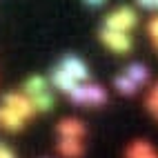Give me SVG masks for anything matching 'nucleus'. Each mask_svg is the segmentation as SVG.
<instances>
[{
  "label": "nucleus",
  "mask_w": 158,
  "mask_h": 158,
  "mask_svg": "<svg viewBox=\"0 0 158 158\" xmlns=\"http://www.w3.org/2000/svg\"><path fill=\"white\" fill-rule=\"evenodd\" d=\"M134 23H136V16H134V11H131V9H127V7L118 9L116 14H109V16H107V20H105L107 29H114V31L127 29V27H131Z\"/></svg>",
  "instance_id": "obj_1"
},
{
  "label": "nucleus",
  "mask_w": 158,
  "mask_h": 158,
  "mask_svg": "<svg viewBox=\"0 0 158 158\" xmlns=\"http://www.w3.org/2000/svg\"><path fill=\"white\" fill-rule=\"evenodd\" d=\"M100 38L107 43L111 49H116V51H127L129 47H131V40H129V36H125L123 31H114V29H102V34H100Z\"/></svg>",
  "instance_id": "obj_2"
},
{
  "label": "nucleus",
  "mask_w": 158,
  "mask_h": 158,
  "mask_svg": "<svg viewBox=\"0 0 158 158\" xmlns=\"http://www.w3.org/2000/svg\"><path fill=\"white\" fill-rule=\"evenodd\" d=\"M5 105L11 107V109H16L23 118H29V116L34 114V105H31V100H27L25 96H20V94H7V96H5Z\"/></svg>",
  "instance_id": "obj_3"
},
{
  "label": "nucleus",
  "mask_w": 158,
  "mask_h": 158,
  "mask_svg": "<svg viewBox=\"0 0 158 158\" xmlns=\"http://www.w3.org/2000/svg\"><path fill=\"white\" fill-rule=\"evenodd\" d=\"M60 67L65 69L73 80H85V78H87V69H85V65H82L76 56H65Z\"/></svg>",
  "instance_id": "obj_4"
},
{
  "label": "nucleus",
  "mask_w": 158,
  "mask_h": 158,
  "mask_svg": "<svg viewBox=\"0 0 158 158\" xmlns=\"http://www.w3.org/2000/svg\"><path fill=\"white\" fill-rule=\"evenodd\" d=\"M0 125L7 127V129H20L23 127V116H20L16 109L2 105V107H0Z\"/></svg>",
  "instance_id": "obj_5"
},
{
  "label": "nucleus",
  "mask_w": 158,
  "mask_h": 158,
  "mask_svg": "<svg viewBox=\"0 0 158 158\" xmlns=\"http://www.w3.org/2000/svg\"><path fill=\"white\" fill-rule=\"evenodd\" d=\"M58 131L60 134H65L67 138H78V136H82V131H85V127L78 123V120H73V118H67V120H62L58 125Z\"/></svg>",
  "instance_id": "obj_6"
},
{
  "label": "nucleus",
  "mask_w": 158,
  "mask_h": 158,
  "mask_svg": "<svg viewBox=\"0 0 158 158\" xmlns=\"http://www.w3.org/2000/svg\"><path fill=\"white\" fill-rule=\"evenodd\" d=\"M54 85L58 87V89H65V91H71L73 87H76V80H73L69 73L62 69V67H58V69H54Z\"/></svg>",
  "instance_id": "obj_7"
},
{
  "label": "nucleus",
  "mask_w": 158,
  "mask_h": 158,
  "mask_svg": "<svg viewBox=\"0 0 158 158\" xmlns=\"http://www.w3.org/2000/svg\"><path fill=\"white\" fill-rule=\"evenodd\" d=\"M58 149H60V154H65V156H69V158H76V156H80V154H82L80 143H78L76 138H67V136L60 140Z\"/></svg>",
  "instance_id": "obj_8"
},
{
  "label": "nucleus",
  "mask_w": 158,
  "mask_h": 158,
  "mask_svg": "<svg viewBox=\"0 0 158 158\" xmlns=\"http://www.w3.org/2000/svg\"><path fill=\"white\" fill-rule=\"evenodd\" d=\"M87 102H94V105H102L105 102V89L98 87V85H87Z\"/></svg>",
  "instance_id": "obj_9"
},
{
  "label": "nucleus",
  "mask_w": 158,
  "mask_h": 158,
  "mask_svg": "<svg viewBox=\"0 0 158 158\" xmlns=\"http://www.w3.org/2000/svg\"><path fill=\"white\" fill-rule=\"evenodd\" d=\"M152 152V147L147 145L145 140H136L131 147H129V152H127V158H143Z\"/></svg>",
  "instance_id": "obj_10"
},
{
  "label": "nucleus",
  "mask_w": 158,
  "mask_h": 158,
  "mask_svg": "<svg viewBox=\"0 0 158 158\" xmlns=\"http://www.w3.org/2000/svg\"><path fill=\"white\" fill-rule=\"evenodd\" d=\"M31 105H34V109H51L54 98H51L47 91H40V94H36V96L31 98Z\"/></svg>",
  "instance_id": "obj_11"
},
{
  "label": "nucleus",
  "mask_w": 158,
  "mask_h": 158,
  "mask_svg": "<svg viewBox=\"0 0 158 158\" xmlns=\"http://www.w3.org/2000/svg\"><path fill=\"white\" fill-rule=\"evenodd\" d=\"M25 91H27V94H31V96H36V94L45 91V80L40 78V76H34V78H29V80L25 82Z\"/></svg>",
  "instance_id": "obj_12"
},
{
  "label": "nucleus",
  "mask_w": 158,
  "mask_h": 158,
  "mask_svg": "<svg viewBox=\"0 0 158 158\" xmlns=\"http://www.w3.org/2000/svg\"><path fill=\"white\" fill-rule=\"evenodd\" d=\"M127 76H129L134 82H143V80L147 78V69L140 67V65H131V67L127 69Z\"/></svg>",
  "instance_id": "obj_13"
},
{
  "label": "nucleus",
  "mask_w": 158,
  "mask_h": 158,
  "mask_svg": "<svg viewBox=\"0 0 158 158\" xmlns=\"http://www.w3.org/2000/svg\"><path fill=\"white\" fill-rule=\"evenodd\" d=\"M116 85H118V89L123 94H134V80L129 76H120V78H116Z\"/></svg>",
  "instance_id": "obj_14"
},
{
  "label": "nucleus",
  "mask_w": 158,
  "mask_h": 158,
  "mask_svg": "<svg viewBox=\"0 0 158 158\" xmlns=\"http://www.w3.org/2000/svg\"><path fill=\"white\" fill-rule=\"evenodd\" d=\"M69 94H71L73 102H87V89H85V87H78V85H76Z\"/></svg>",
  "instance_id": "obj_15"
},
{
  "label": "nucleus",
  "mask_w": 158,
  "mask_h": 158,
  "mask_svg": "<svg viewBox=\"0 0 158 158\" xmlns=\"http://www.w3.org/2000/svg\"><path fill=\"white\" fill-rule=\"evenodd\" d=\"M147 107L154 109V111H158V87L154 89V94L149 96V100H147Z\"/></svg>",
  "instance_id": "obj_16"
},
{
  "label": "nucleus",
  "mask_w": 158,
  "mask_h": 158,
  "mask_svg": "<svg viewBox=\"0 0 158 158\" xmlns=\"http://www.w3.org/2000/svg\"><path fill=\"white\" fill-rule=\"evenodd\" d=\"M0 158H14V154L9 152L5 145H0Z\"/></svg>",
  "instance_id": "obj_17"
},
{
  "label": "nucleus",
  "mask_w": 158,
  "mask_h": 158,
  "mask_svg": "<svg viewBox=\"0 0 158 158\" xmlns=\"http://www.w3.org/2000/svg\"><path fill=\"white\" fill-rule=\"evenodd\" d=\"M149 31H152V34L158 38V18H154L152 20V25H149Z\"/></svg>",
  "instance_id": "obj_18"
},
{
  "label": "nucleus",
  "mask_w": 158,
  "mask_h": 158,
  "mask_svg": "<svg viewBox=\"0 0 158 158\" xmlns=\"http://www.w3.org/2000/svg\"><path fill=\"white\" fill-rule=\"evenodd\" d=\"M140 2H143V5H147V7H152V5H154V0H140Z\"/></svg>",
  "instance_id": "obj_19"
},
{
  "label": "nucleus",
  "mask_w": 158,
  "mask_h": 158,
  "mask_svg": "<svg viewBox=\"0 0 158 158\" xmlns=\"http://www.w3.org/2000/svg\"><path fill=\"white\" fill-rule=\"evenodd\" d=\"M143 158H158V156H156L154 152H149V154H147V156H143Z\"/></svg>",
  "instance_id": "obj_20"
},
{
  "label": "nucleus",
  "mask_w": 158,
  "mask_h": 158,
  "mask_svg": "<svg viewBox=\"0 0 158 158\" xmlns=\"http://www.w3.org/2000/svg\"><path fill=\"white\" fill-rule=\"evenodd\" d=\"M89 2H94V5H98V2H102V0H89Z\"/></svg>",
  "instance_id": "obj_21"
},
{
  "label": "nucleus",
  "mask_w": 158,
  "mask_h": 158,
  "mask_svg": "<svg viewBox=\"0 0 158 158\" xmlns=\"http://www.w3.org/2000/svg\"><path fill=\"white\" fill-rule=\"evenodd\" d=\"M154 5H156V7H158V0H154Z\"/></svg>",
  "instance_id": "obj_22"
},
{
  "label": "nucleus",
  "mask_w": 158,
  "mask_h": 158,
  "mask_svg": "<svg viewBox=\"0 0 158 158\" xmlns=\"http://www.w3.org/2000/svg\"><path fill=\"white\" fill-rule=\"evenodd\" d=\"M156 43H158V38H156Z\"/></svg>",
  "instance_id": "obj_23"
}]
</instances>
